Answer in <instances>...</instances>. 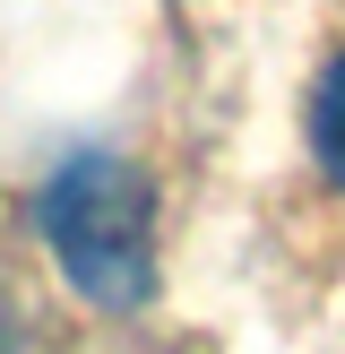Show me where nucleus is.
Masks as SVG:
<instances>
[{
  "mask_svg": "<svg viewBox=\"0 0 345 354\" xmlns=\"http://www.w3.org/2000/svg\"><path fill=\"white\" fill-rule=\"evenodd\" d=\"M34 225L95 311H138L155 294V182L130 156H69L34 199Z\"/></svg>",
  "mask_w": 345,
  "mask_h": 354,
  "instance_id": "nucleus-1",
  "label": "nucleus"
},
{
  "mask_svg": "<svg viewBox=\"0 0 345 354\" xmlns=\"http://www.w3.org/2000/svg\"><path fill=\"white\" fill-rule=\"evenodd\" d=\"M310 147H319V173L328 182H345V61L319 78V95H310Z\"/></svg>",
  "mask_w": 345,
  "mask_h": 354,
  "instance_id": "nucleus-2",
  "label": "nucleus"
},
{
  "mask_svg": "<svg viewBox=\"0 0 345 354\" xmlns=\"http://www.w3.org/2000/svg\"><path fill=\"white\" fill-rule=\"evenodd\" d=\"M0 354H9V311H0Z\"/></svg>",
  "mask_w": 345,
  "mask_h": 354,
  "instance_id": "nucleus-3",
  "label": "nucleus"
}]
</instances>
